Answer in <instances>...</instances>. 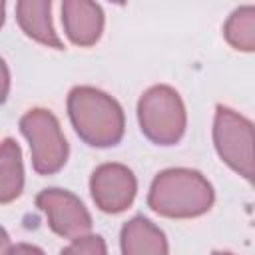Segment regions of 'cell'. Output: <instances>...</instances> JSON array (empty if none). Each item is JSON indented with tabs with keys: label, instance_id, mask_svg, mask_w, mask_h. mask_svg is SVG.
<instances>
[{
	"label": "cell",
	"instance_id": "obj_16",
	"mask_svg": "<svg viewBox=\"0 0 255 255\" xmlns=\"http://www.w3.org/2000/svg\"><path fill=\"white\" fill-rule=\"evenodd\" d=\"M8 249H10V235H8L6 229L0 225V255H6Z\"/></svg>",
	"mask_w": 255,
	"mask_h": 255
},
{
	"label": "cell",
	"instance_id": "obj_13",
	"mask_svg": "<svg viewBox=\"0 0 255 255\" xmlns=\"http://www.w3.org/2000/svg\"><path fill=\"white\" fill-rule=\"evenodd\" d=\"M60 255H108V245L102 235H84L74 239L68 247L60 251Z\"/></svg>",
	"mask_w": 255,
	"mask_h": 255
},
{
	"label": "cell",
	"instance_id": "obj_1",
	"mask_svg": "<svg viewBox=\"0 0 255 255\" xmlns=\"http://www.w3.org/2000/svg\"><path fill=\"white\" fill-rule=\"evenodd\" d=\"M66 108L74 131L86 145L114 147L124 139L126 114L110 94L94 86H74L68 92Z\"/></svg>",
	"mask_w": 255,
	"mask_h": 255
},
{
	"label": "cell",
	"instance_id": "obj_14",
	"mask_svg": "<svg viewBox=\"0 0 255 255\" xmlns=\"http://www.w3.org/2000/svg\"><path fill=\"white\" fill-rule=\"evenodd\" d=\"M8 94H10V70L4 58L0 56V106L6 102Z\"/></svg>",
	"mask_w": 255,
	"mask_h": 255
},
{
	"label": "cell",
	"instance_id": "obj_9",
	"mask_svg": "<svg viewBox=\"0 0 255 255\" xmlns=\"http://www.w3.org/2000/svg\"><path fill=\"white\" fill-rule=\"evenodd\" d=\"M120 249L122 255H169L165 233L143 215H135L122 225Z\"/></svg>",
	"mask_w": 255,
	"mask_h": 255
},
{
	"label": "cell",
	"instance_id": "obj_3",
	"mask_svg": "<svg viewBox=\"0 0 255 255\" xmlns=\"http://www.w3.org/2000/svg\"><path fill=\"white\" fill-rule=\"evenodd\" d=\"M141 133L155 145H175L187 128V112L181 96L167 84L147 88L137 100Z\"/></svg>",
	"mask_w": 255,
	"mask_h": 255
},
{
	"label": "cell",
	"instance_id": "obj_8",
	"mask_svg": "<svg viewBox=\"0 0 255 255\" xmlns=\"http://www.w3.org/2000/svg\"><path fill=\"white\" fill-rule=\"evenodd\" d=\"M106 16L98 2L92 0H64L62 26L64 34L74 46L90 48L98 44L104 34Z\"/></svg>",
	"mask_w": 255,
	"mask_h": 255
},
{
	"label": "cell",
	"instance_id": "obj_6",
	"mask_svg": "<svg viewBox=\"0 0 255 255\" xmlns=\"http://www.w3.org/2000/svg\"><path fill=\"white\" fill-rule=\"evenodd\" d=\"M36 207L46 215L48 227L64 237L78 239L92 231V215L82 203V199L60 187H46L36 195Z\"/></svg>",
	"mask_w": 255,
	"mask_h": 255
},
{
	"label": "cell",
	"instance_id": "obj_12",
	"mask_svg": "<svg viewBox=\"0 0 255 255\" xmlns=\"http://www.w3.org/2000/svg\"><path fill=\"white\" fill-rule=\"evenodd\" d=\"M223 36L227 44L239 52L255 50V6H239L235 8L223 24Z\"/></svg>",
	"mask_w": 255,
	"mask_h": 255
},
{
	"label": "cell",
	"instance_id": "obj_17",
	"mask_svg": "<svg viewBox=\"0 0 255 255\" xmlns=\"http://www.w3.org/2000/svg\"><path fill=\"white\" fill-rule=\"evenodd\" d=\"M4 10H6V2L0 0V28L4 26V18H6V16H4Z\"/></svg>",
	"mask_w": 255,
	"mask_h": 255
},
{
	"label": "cell",
	"instance_id": "obj_4",
	"mask_svg": "<svg viewBox=\"0 0 255 255\" xmlns=\"http://www.w3.org/2000/svg\"><path fill=\"white\" fill-rule=\"evenodd\" d=\"M18 126L30 145L34 171L38 175L58 173L70 155V145L58 118L46 108H32L20 118Z\"/></svg>",
	"mask_w": 255,
	"mask_h": 255
},
{
	"label": "cell",
	"instance_id": "obj_11",
	"mask_svg": "<svg viewBox=\"0 0 255 255\" xmlns=\"http://www.w3.org/2000/svg\"><path fill=\"white\" fill-rule=\"evenodd\" d=\"M24 191V163L22 149L12 139L6 137L0 143V205L16 201Z\"/></svg>",
	"mask_w": 255,
	"mask_h": 255
},
{
	"label": "cell",
	"instance_id": "obj_5",
	"mask_svg": "<svg viewBox=\"0 0 255 255\" xmlns=\"http://www.w3.org/2000/svg\"><path fill=\"white\" fill-rule=\"evenodd\" d=\"M213 145L225 165L243 179H253V124L227 106H215Z\"/></svg>",
	"mask_w": 255,
	"mask_h": 255
},
{
	"label": "cell",
	"instance_id": "obj_15",
	"mask_svg": "<svg viewBox=\"0 0 255 255\" xmlns=\"http://www.w3.org/2000/svg\"><path fill=\"white\" fill-rule=\"evenodd\" d=\"M6 255H46V253L38 245H32V243H16V245H10V249L6 251Z\"/></svg>",
	"mask_w": 255,
	"mask_h": 255
},
{
	"label": "cell",
	"instance_id": "obj_18",
	"mask_svg": "<svg viewBox=\"0 0 255 255\" xmlns=\"http://www.w3.org/2000/svg\"><path fill=\"white\" fill-rule=\"evenodd\" d=\"M211 255H233L231 251H213Z\"/></svg>",
	"mask_w": 255,
	"mask_h": 255
},
{
	"label": "cell",
	"instance_id": "obj_2",
	"mask_svg": "<svg viewBox=\"0 0 255 255\" xmlns=\"http://www.w3.org/2000/svg\"><path fill=\"white\" fill-rule=\"evenodd\" d=\"M215 203L209 179L191 167H167L159 171L147 193V207L167 219H195Z\"/></svg>",
	"mask_w": 255,
	"mask_h": 255
},
{
	"label": "cell",
	"instance_id": "obj_10",
	"mask_svg": "<svg viewBox=\"0 0 255 255\" xmlns=\"http://www.w3.org/2000/svg\"><path fill=\"white\" fill-rule=\"evenodd\" d=\"M16 22L22 32L34 42L64 50V44L52 24V2L50 0H20L16 2Z\"/></svg>",
	"mask_w": 255,
	"mask_h": 255
},
{
	"label": "cell",
	"instance_id": "obj_7",
	"mask_svg": "<svg viewBox=\"0 0 255 255\" xmlns=\"http://www.w3.org/2000/svg\"><path fill=\"white\" fill-rule=\"evenodd\" d=\"M90 193L102 213L118 215L131 207L137 193V179L128 165L108 161L92 171Z\"/></svg>",
	"mask_w": 255,
	"mask_h": 255
}]
</instances>
